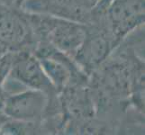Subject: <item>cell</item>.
Returning <instances> with one entry per match:
<instances>
[{
  "mask_svg": "<svg viewBox=\"0 0 145 135\" xmlns=\"http://www.w3.org/2000/svg\"><path fill=\"white\" fill-rule=\"evenodd\" d=\"M7 119H8V118L3 113L2 110H0V130H1V127H2V125L4 124V123L6 122Z\"/></svg>",
  "mask_w": 145,
  "mask_h": 135,
  "instance_id": "obj_7",
  "label": "cell"
},
{
  "mask_svg": "<svg viewBox=\"0 0 145 135\" xmlns=\"http://www.w3.org/2000/svg\"><path fill=\"white\" fill-rule=\"evenodd\" d=\"M48 104L47 94L30 88L17 94L7 95L2 112L8 119L21 122H42Z\"/></svg>",
  "mask_w": 145,
  "mask_h": 135,
  "instance_id": "obj_5",
  "label": "cell"
},
{
  "mask_svg": "<svg viewBox=\"0 0 145 135\" xmlns=\"http://www.w3.org/2000/svg\"><path fill=\"white\" fill-rule=\"evenodd\" d=\"M86 24V36L74 56V61L88 76L95 71L116 49L107 25L101 19H94Z\"/></svg>",
  "mask_w": 145,
  "mask_h": 135,
  "instance_id": "obj_1",
  "label": "cell"
},
{
  "mask_svg": "<svg viewBox=\"0 0 145 135\" xmlns=\"http://www.w3.org/2000/svg\"><path fill=\"white\" fill-rule=\"evenodd\" d=\"M0 43L10 52H33L36 40L24 10L0 4Z\"/></svg>",
  "mask_w": 145,
  "mask_h": 135,
  "instance_id": "obj_2",
  "label": "cell"
},
{
  "mask_svg": "<svg viewBox=\"0 0 145 135\" xmlns=\"http://www.w3.org/2000/svg\"><path fill=\"white\" fill-rule=\"evenodd\" d=\"M83 1L85 2V4H86L89 8H92L99 1V0H83Z\"/></svg>",
  "mask_w": 145,
  "mask_h": 135,
  "instance_id": "obj_6",
  "label": "cell"
},
{
  "mask_svg": "<svg viewBox=\"0 0 145 135\" xmlns=\"http://www.w3.org/2000/svg\"><path fill=\"white\" fill-rule=\"evenodd\" d=\"M8 75L29 88L41 90L47 94L48 97L59 94L44 72L38 58L30 51L14 52Z\"/></svg>",
  "mask_w": 145,
  "mask_h": 135,
  "instance_id": "obj_4",
  "label": "cell"
},
{
  "mask_svg": "<svg viewBox=\"0 0 145 135\" xmlns=\"http://www.w3.org/2000/svg\"><path fill=\"white\" fill-rule=\"evenodd\" d=\"M103 16L116 48L130 32L144 23V0H111Z\"/></svg>",
  "mask_w": 145,
  "mask_h": 135,
  "instance_id": "obj_3",
  "label": "cell"
}]
</instances>
